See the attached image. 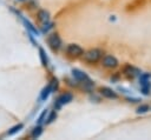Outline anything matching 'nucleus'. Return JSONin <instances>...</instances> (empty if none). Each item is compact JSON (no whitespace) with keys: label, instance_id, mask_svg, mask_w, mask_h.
<instances>
[{"label":"nucleus","instance_id":"1","mask_svg":"<svg viewBox=\"0 0 151 140\" xmlns=\"http://www.w3.org/2000/svg\"><path fill=\"white\" fill-rule=\"evenodd\" d=\"M84 60L90 62V64H94L97 61H99V59L101 58L103 55V52L98 48H93V49H90L87 52H84Z\"/></svg>","mask_w":151,"mask_h":140},{"label":"nucleus","instance_id":"2","mask_svg":"<svg viewBox=\"0 0 151 140\" xmlns=\"http://www.w3.org/2000/svg\"><path fill=\"white\" fill-rule=\"evenodd\" d=\"M72 75H73V78L77 81H79V82H81V84H84V85H86L88 87L93 86V82L91 81V79L83 71H80V69H72Z\"/></svg>","mask_w":151,"mask_h":140},{"label":"nucleus","instance_id":"3","mask_svg":"<svg viewBox=\"0 0 151 140\" xmlns=\"http://www.w3.org/2000/svg\"><path fill=\"white\" fill-rule=\"evenodd\" d=\"M47 44L53 51H58L61 46V39L57 33H52L47 36Z\"/></svg>","mask_w":151,"mask_h":140},{"label":"nucleus","instance_id":"4","mask_svg":"<svg viewBox=\"0 0 151 140\" xmlns=\"http://www.w3.org/2000/svg\"><path fill=\"white\" fill-rule=\"evenodd\" d=\"M66 53L72 58H78L84 54V49L77 44H70L66 47Z\"/></svg>","mask_w":151,"mask_h":140},{"label":"nucleus","instance_id":"5","mask_svg":"<svg viewBox=\"0 0 151 140\" xmlns=\"http://www.w3.org/2000/svg\"><path fill=\"white\" fill-rule=\"evenodd\" d=\"M72 99H73V95L71 93H64V94H61L57 98L54 106H55V108H60L63 105H66V104L71 102Z\"/></svg>","mask_w":151,"mask_h":140},{"label":"nucleus","instance_id":"6","mask_svg":"<svg viewBox=\"0 0 151 140\" xmlns=\"http://www.w3.org/2000/svg\"><path fill=\"white\" fill-rule=\"evenodd\" d=\"M103 66L106 68H114L118 66V60L112 55H106L103 59Z\"/></svg>","mask_w":151,"mask_h":140},{"label":"nucleus","instance_id":"7","mask_svg":"<svg viewBox=\"0 0 151 140\" xmlns=\"http://www.w3.org/2000/svg\"><path fill=\"white\" fill-rule=\"evenodd\" d=\"M100 94L104 96V98H107V99H117V93L112 89V88H109V87H101L100 88Z\"/></svg>","mask_w":151,"mask_h":140},{"label":"nucleus","instance_id":"8","mask_svg":"<svg viewBox=\"0 0 151 140\" xmlns=\"http://www.w3.org/2000/svg\"><path fill=\"white\" fill-rule=\"evenodd\" d=\"M37 16H38V20L42 24H46L50 21V13L46 9H40L37 14Z\"/></svg>","mask_w":151,"mask_h":140},{"label":"nucleus","instance_id":"9","mask_svg":"<svg viewBox=\"0 0 151 140\" xmlns=\"http://www.w3.org/2000/svg\"><path fill=\"white\" fill-rule=\"evenodd\" d=\"M124 73L127 75V76H131V78H133L134 75H137L139 72H138V69H136L134 67H131V66H126L125 68H124Z\"/></svg>","mask_w":151,"mask_h":140},{"label":"nucleus","instance_id":"10","mask_svg":"<svg viewBox=\"0 0 151 140\" xmlns=\"http://www.w3.org/2000/svg\"><path fill=\"white\" fill-rule=\"evenodd\" d=\"M51 93H52V88H51L50 85H47L46 87L42 88V91H41V93H40V99H41V100H46Z\"/></svg>","mask_w":151,"mask_h":140},{"label":"nucleus","instance_id":"11","mask_svg":"<svg viewBox=\"0 0 151 140\" xmlns=\"http://www.w3.org/2000/svg\"><path fill=\"white\" fill-rule=\"evenodd\" d=\"M22 128H24V124H21V122H20V124H17V125H14V126L7 132V135H14L15 133H18L19 131H21Z\"/></svg>","mask_w":151,"mask_h":140},{"label":"nucleus","instance_id":"12","mask_svg":"<svg viewBox=\"0 0 151 140\" xmlns=\"http://www.w3.org/2000/svg\"><path fill=\"white\" fill-rule=\"evenodd\" d=\"M39 56H40V60H41V64L42 66H47L48 65V59H47V55L44 51V48H39Z\"/></svg>","mask_w":151,"mask_h":140},{"label":"nucleus","instance_id":"13","mask_svg":"<svg viewBox=\"0 0 151 140\" xmlns=\"http://www.w3.org/2000/svg\"><path fill=\"white\" fill-rule=\"evenodd\" d=\"M41 133H42V128H41V126H37V127L33 128V131H32V133H31V138L37 139V138H39V136L41 135Z\"/></svg>","mask_w":151,"mask_h":140},{"label":"nucleus","instance_id":"14","mask_svg":"<svg viewBox=\"0 0 151 140\" xmlns=\"http://www.w3.org/2000/svg\"><path fill=\"white\" fill-rule=\"evenodd\" d=\"M24 24H25L26 28H28V29H29V32H32L33 34H37V35H38V33H39V32H38V29H37V28H35V27H34L29 21H27V20H25V19H24Z\"/></svg>","mask_w":151,"mask_h":140},{"label":"nucleus","instance_id":"15","mask_svg":"<svg viewBox=\"0 0 151 140\" xmlns=\"http://www.w3.org/2000/svg\"><path fill=\"white\" fill-rule=\"evenodd\" d=\"M55 119H57V112L53 111V112H51V114H50V115L47 116V119H45V120H46V124H51V122H53Z\"/></svg>","mask_w":151,"mask_h":140},{"label":"nucleus","instance_id":"16","mask_svg":"<svg viewBox=\"0 0 151 140\" xmlns=\"http://www.w3.org/2000/svg\"><path fill=\"white\" fill-rule=\"evenodd\" d=\"M149 109H150V108H149L147 105H142V106H139V107L137 108V113H146Z\"/></svg>","mask_w":151,"mask_h":140},{"label":"nucleus","instance_id":"17","mask_svg":"<svg viewBox=\"0 0 151 140\" xmlns=\"http://www.w3.org/2000/svg\"><path fill=\"white\" fill-rule=\"evenodd\" d=\"M50 86H51V88H52V92L55 91V89L58 88V80H57L55 78H53L52 81H51V84H50Z\"/></svg>","mask_w":151,"mask_h":140},{"label":"nucleus","instance_id":"18","mask_svg":"<svg viewBox=\"0 0 151 140\" xmlns=\"http://www.w3.org/2000/svg\"><path fill=\"white\" fill-rule=\"evenodd\" d=\"M46 114H47V109H45L41 114H40V116H39V119H38V122L40 124V122H42L44 120H45V118H46Z\"/></svg>","mask_w":151,"mask_h":140},{"label":"nucleus","instance_id":"19","mask_svg":"<svg viewBox=\"0 0 151 140\" xmlns=\"http://www.w3.org/2000/svg\"><path fill=\"white\" fill-rule=\"evenodd\" d=\"M53 27V24H48V22H46L45 24V26H44V28H42V32H47L50 28H52Z\"/></svg>","mask_w":151,"mask_h":140},{"label":"nucleus","instance_id":"20","mask_svg":"<svg viewBox=\"0 0 151 140\" xmlns=\"http://www.w3.org/2000/svg\"><path fill=\"white\" fill-rule=\"evenodd\" d=\"M18 1H24V0H18Z\"/></svg>","mask_w":151,"mask_h":140}]
</instances>
